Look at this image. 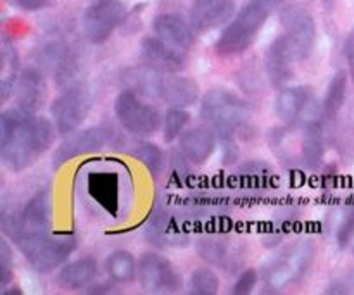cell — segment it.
<instances>
[{
	"mask_svg": "<svg viewBox=\"0 0 354 295\" xmlns=\"http://www.w3.org/2000/svg\"><path fill=\"white\" fill-rule=\"evenodd\" d=\"M10 50H7V44H3V52H2V93L3 100L9 97L10 90L14 88V75H16V55L9 54Z\"/></svg>",
	"mask_w": 354,
	"mask_h": 295,
	"instance_id": "f546056e",
	"label": "cell"
},
{
	"mask_svg": "<svg viewBox=\"0 0 354 295\" xmlns=\"http://www.w3.org/2000/svg\"><path fill=\"white\" fill-rule=\"evenodd\" d=\"M280 23L296 48L297 59L303 61V59L310 57L315 38H317V28H315V19L310 10L301 3L287 6L280 14Z\"/></svg>",
	"mask_w": 354,
	"mask_h": 295,
	"instance_id": "52a82bcc",
	"label": "cell"
},
{
	"mask_svg": "<svg viewBox=\"0 0 354 295\" xmlns=\"http://www.w3.org/2000/svg\"><path fill=\"white\" fill-rule=\"evenodd\" d=\"M311 100V90L308 86H290L282 90L275 99V114L280 121L292 124L303 116Z\"/></svg>",
	"mask_w": 354,
	"mask_h": 295,
	"instance_id": "d6986e66",
	"label": "cell"
},
{
	"mask_svg": "<svg viewBox=\"0 0 354 295\" xmlns=\"http://www.w3.org/2000/svg\"><path fill=\"white\" fill-rule=\"evenodd\" d=\"M190 121V114L185 109L171 107L166 113L165 121H162V133H165V142H173L175 138L182 137L185 126Z\"/></svg>",
	"mask_w": 354,
	"mask_h": 295,
	"instance_id": "4316f807",
	"label": "cell"
},
{
	"mask_svg": "<svg viewBox=\"0 0 354 295\" xmlns=\"http://www.w3.org/2000/svg\"><path fill=\"white\" fill-rule=\"evenodd\" d=\"M57 128L45 117H35L21 109L0 116V155L10 171H23L33 164L54 142Z\"/></svg>",
	"mask_w": 354,
	"mask_h": 295,
	"instance_id": "6da1fadb",
	"label": "cell"
},
{
	"mask_svg": "<svg viewBox=\"0 0 354 295\" xmlns=\"http://www.w3.org/2000/svg\"><path fill=\"white\" fill-rule=\"evenodd\" d=\"M258 283V273L254 269H248V272L242 273L237 278V282L234 283V289H232V294L234 295H248L252 292V289Z\"/></svg>",
	"mask_w": 354,
	"mask_h": 295,
	"instance_id": "4dcf8cb0",
	"label": "cell"
},
{
	"mask_svg": "<svg viewBox=\"0 0 354 295\" xmlns=\"http://www.w3.org/2000/svg\"><path fill=\"white\" fill-rule=\"evenodd\" d=\"M12 268H10V249L6 242L0 244V287H6L12 278Z\"/></svg>",
	"mask_w": 354,
	"mask_h": 295,
	"instance_id": "1f68e13d",
	"label": "cell"
},
{
	"mask_svg": "<svg viewBox=\"0 0 354 295\" xmlns=\"http://www.w3.org/2000/svg\"><path fill=\"white\" fill-rule=\"evenodd\" d=\"M109 130L102 126L86 128L83 131H73L69 137L62 142L54 154V162L57 166L71 161V159L80 158V155L92 154V152L100 151L104 145L109 142Z\"/></svg>",
	"mask_w": 354,
	"mask_h": 295,
	"instance_id": "30bf717a",
	"label": "cell"
},
{
	"mask_svg": "<svg viewBox=\"0 0 354 295\" xmlns=\"http://www.w3.org/2000/svg\"><path fill=\"white\" fill-rule=\"evenodd\" d=\"M199 85L190 78L169 76V78H161L159 82L158 95L169 107L185 109V107L194 106L199 100Z\"/></svg>",
	"mask_w": 354,
	"mask_h": 295,
	"instance_id": "2e32d148",
	"label": "cell"
},
{
	"mask_svg": "<svg viewBox=\"0 0 354 295\" xmlns=\"http://www.w3.org/2000/svg\"><path fill=\"white\" fill-rule=\"evenodd\" d=\"M97 276V265L92 259H80V261L69 263L59 272V285L62 289L76 290L83 289Z\"/></svg>",
	"mask_w": 354,
	"mask_h": 295,
	"instance_id": "603a6c76",
	"label": "cell"
},
{
	"mask_svg": "<svg viewBox=\"0 0 354 295\" xmlns=\"http://www.w3.org/2000/svg\"><path fill=\"white\" fill-rule=\"evenodd\" d=\"M325 142L324 128L320 123H310L306 126V135L303 140V158L310 168H318L324 161Z\"/></svg>",
	"mask_w": 354,
	"mask_h": 295,
	"instance_id": "d4e9b609",
	"label": "cell"
},
{
	"mask_svg": "<svg viewBox=\"0 0 354 295\" xmlns=\"http://www.w3.org/2000/svg\"><path fill=\"white\" fill-rule=\"evenodd\" d=\"M133 155L149 169L152 176H159L162 166H165V154H162L158 145L138 144L135 147Z\"/></svg>",
	"mask_w": 354,
	"mask_h": 295,
	"instance_id": "83f0119b",
	"label": "cell"
},
{
	"mask_svg": "<svg viewBox=\"0 0 354 295\" xmlns=\"http://www.w3.org/2000/svg\"><path fill=\"white\" fill-rule=\"evenodd\" d=\"M354 238V211L344 218V221L341 223L337 230V244L341 247H348Z\"/></svg>",
	"mask_w": 354,
	"mask_h": 295,
	"instance_id": "d6a6232c",
	"label": "cell"
},
{
	"mask_svg": "<svg viewBox=\"0 0 354 295\" xmlns=\"http://www.w3.org/2000/svg\"><path fill=\"white\" fill-rule=\"evenodd\" d=\"M45 95H47V88H45L44 78L33 69L24 71L17 85V109L26 114H35L44 104Z\"/></svg>",
	"mask_w": 354,
	"mask_h": 295,
	"instance_id": "44dd1931",
	"label": "cell"
},
{
	"mask_svg": "<svg viewBox=\"0 0 354 295\" xmlns=\"http://www.w3.org/2000/svg\"><path fill=\"white\" fill-rule=\"evenodd\" d=\"M138 280L145 292H176L182 287V275L178 269L158 254L142 256L138 263Z\"/></svg>",
	"mask_w": 354,
	"mask_h": 295,
	"instance_id": "ba28073f",
	"label": "cell"
},
{
	"mask_svg": "<svg viewBox=\"0 0 354 295\" xmlns=\"http://www.w3.org/2000/svg\"><path fill=\"white\" fill-rule=\"evenodd\" d=\"M88 193L100 207L114 216L120 206V182L114 173H93L88 176Z\"/></svg>",
	"mask_w": 354,
	"mask_h": 295,
	"instance_id": "ffe728a7",
	"label": "cell"
},
{
	"mask_svg": "<svg viewBox=\"0 0 354 295\" xmlns=\"http://www.w3.org/2000/svg\"><path fill=\"white\" fill-rule=\"evenodd\" d=\"M344 57H346V62H348L349 76L354 79V30L348 35V38H346Z\"/></svg>",
	"mask_w": 354,
	"mask_h": 295,
	"instance_id": "836d02e7",
	"label": "cell"
},
{
	"mask_svg": "<svg viewBox=\"0 0 354 295\" xmlns=\"http://www.w3.org/2000/svg\"><path fill=\"white\" fill-rule=\"evenodd\" d=\"M311 254H313V252L308 254L306 245H301L299 249H294L283 261L275 263L273 269L268 273L270 285H273L275 289L277 287L282 289L283 285L292 283L294 280L299 278V276L306 272L308 266H310Z\"/></svg>",
	"mask_w": 354,
	"mask_h": 295,
	"instance_id": "ac0fdd59",
	"label": "cell"
},
{
	"mask_svg": "<svg viewBox=\"0 0 354 295\" xmlns=\"http://www.w3.org/2000/svg\"><path fill=\"white\" fill-rule=\"evenodd\" d=\"M211 128H192L180 137V151L194 164H203L216 149V137Z\"/></svg>",
	"mask_w": 354,
	"mask_h": 295,
	"instance_id": "e0dca14e",
	"label": "cell"
},
{
	"mask_svg": "<svg viewBox=\"0 0 354 295\" xmlns=\"http://www.w3.org/2000/svg\"><path fill=\"white\" fill-rule=\"evenodd\" d=\"M234 12V0H194L190 23L194 30L207 31L225 23Z\"/></svg>",
	"mask_w": 354,
	"mask_h": 295,
	"instance_id": "9a60e30c",
	"label": "cell"
},
{
	"mask_svg": "<svg viewBox=\"0 0 354 295\" xmlns=\"http://www.w3.org/2000/svg\"><path fill=\"white\" fill-rule=\"evenodd\" d=\"M124 17L120 0H97L83 14V31L92 44L100 45L111 38Z\"/></svg>",
	"mask_w": 354,
	"mask_h": 295,
	"instance_id": "8992f818",
	"label": "cell"
},
{
	"mask_svg": "<svg viewBox=\"0 0 354 295\" xmlns=\"http://www.w3.org/2000/svg\"><path fill=\"white\" fill-rule=\"evenodd\" d=\"M106 272L114 282L130 283L137 276V261L127 251H116L107 258Z\"/></svg>",
	"mask_w": 354,
	"mask_h": 295,
	"instance_id": "cb8c5ba5",
	"label": "cell"
},
{
	"mask_svg": "<svg viewBox=\"0 0 354 295\" xmlns=\"http://www.w3.org/2000/svg\"><path fill=\"white\" fill-rule=\"evenodd\" d=\"M50 227V199L45 192L37 193L24 207L19 221L12 227V238L48 231Z\"/></svg>",
	"mask_w": 354,
	"mask_h": 295,
	"instance_id": "5bb4252c",
	"label": "cell"
},
{
	"mask_svg": "<svg viewBox=\"0 0 354 295\" xmlns=\"http://www.w3.org/2000/svg\"><path fill=\"white\" fill-rule=\"evenodd\" d=\"M156 37L161 38L166 45L185 54L194 45V26L187 23L180 14H159L154 19Z\"/></svg>",
	"mask_w": 354,
	"mask_h": 295,
	"instance_id": "7c38bea8",
	"label": "cell"
},
{
	"mask_svg": "<svg viewBox=\"0 0 354 295\" xmlns=\"http://www.w3.org/2000/svg\"><path fill=\"white\" fill-rule=\"evenodd\" d=\"M52 117L61 135H69L80 128L90 111V99L82 90H71L54 100Z\"/></svg>",
	"mask_w": 354,
	"mask_h": 295,
	"instance_id": "9c48e42d",
	"label": "cell"
},
{
	"mask_svg": "<svg viewBox=\"0 0 354 295\" xmlns=\"http://www.w3.org/2000/svg\"><path fill=\"white\" fill-rule=\"evenodd\" d=\"M294 61H299L292 41L287 35L272 41L266 54V73L273 86H282L292 76Z\"/></svg>",
	"mask_w": 354,
	"mask_h": 295,
	"instance_id": "8fae6325",
	"label": "cell"
},
{
	"mask_svg": "<svg viewBox=\"0 0 354 295\" xmlns=\"http://www.w3.org/2000/svg\"><path fill=\"white\" fill-rule=\"evenodd\" d=\"M26 261L38 273H50L61 266L76 247L73 237H52L48 231L33 235H21L14 238Z\"/></svg>",
	"mask_w": 354,
	"mask_h": 295,
	"instance_id": "277c9868",
	"label": "cell"
},
{
	"mask_svg": "<svg viewBox=\"0 0 354 295\" xmlns=\"http://www.w3.org/2000/svg\"><path fill=\"white\" fill-rule=\"evenodd\" d=\"M9 3H12L14 7H19L23 10H38L44 9L48 3V0H7Z\"/></svg>",
	"mask_w": 354,
	"mask_h": 295,
	"instance_id": "e575fe53",
	"label": "cell"
},
{
	"mask_svg": "<svg viewBox=\"0 0 354 295\" xmlns=\"http://www.w3.org/2000/svg\"><path fill=\"white\" fill-rule=\"evenodd\" d=\"M201 116L211 130L223 138L232 137L249 116L248 106L241 97L225 88H214L204 95Z\"/></svg>",
	"mask_w": 354,
	"mask_h": 295,
	"instance_id": "3957f363",
	"label": "cell"
},
{
	"mask_svg": "<svg viewBox=\"0 0 354 295\" xmlns=\"http://www.w3.org/2000/svg\"><path fill=\"white\" fill-rule=\"evenodd\" d=\"M114 113L121 126L138 137H149L156 133L161 124V116L158 111L142 102L140 97L130 90H124L118 95L114 102Z\"/></svg>",
	"mask_w": 354,
	"mask_h": 295,
	"instance_id": "5b68a950",
	"label": "cell"
},
{
	"mask_svg": "<svg viewBox=\"0 0 354 295\" xmlns=\"http://www.w3.org/2000/svg\"><path fill=\"white\" fill-rule=\"evenodd\" d=\"M142 57L149 68L162 73V75L178 73L185 66V57H183L182 52L166 45L158 37H147L142 41Z\"/></svg>",
	"mask_w": 354,
	"mask_h": 295,
	"instance_id": "4fadbf2b",
	"label": "cell"
},
{
	"mask_svg": "<svg viewBox=\"0 0 354 295\" xmlns=\"http://www.w3.org/2000/svg\"><path fill=\"white\" fill-rule=\"evenodd\" d=\"M270 2L252 0L237 14L234 21L221 31L214 50L221 57H232L248 50L268 19Z\"/></svg>",
	"mask_w": 354,
	"mask_h": 295,
	"instance_id": "7a4b0ae2",
	"label": "cell"
},
{
	"mask_svg": "<svg viewBox=\"0 0 354 295\" xmlns=\"http://www.w3.org/2000/svg\"><path fill=\"white\" fill-rule=\"evenodd\" d=\"M149 240L154 242L158 247H178L189 240L185 231L180 228V225L171 216H156L149 227Z\"/></svg>",
	"mask_w": 354,
	"mask_h": 295,
	"instance_id": "7402d4cb",
	"label": "cell"
},
{
	"mask_svg": "<svg viewBox=\"0 0 354 295\" xmlns=\"http://www.w3.org/2000/svg\"><path fill=\"white\" fill-rule=\"evenodd\" d=\"M346 92H348V73L337 71L330 79L325 95V114L328 117H335L346 102Z\"/></svg>",
	"mask_w": 354,
	"mask_h": 295,
	"instance_id": "484cf974",
	"label": "cell"
},
{
	"mask_svg": "<svg viewBox=\"0 0 354 295\" xmlns=\"http://www.w3.org/2000/svg\"><path fill=\"white\" fill-rule=\"evenodd\" d=\"M220 287V280L211 269H196L190 276V292L196 295H214Z\"/></svg>",
	"mask_w": 354,
	"mask_h": 295,
	"instance_id": "f1b7e54d",
	"label": "cell"
},
{
	"mask_svg": "<svg viewBox=\"0 0 354 295\" xmlns=\"http://www.w3.org/2000/svg\"><path fill=\"white\" fill-rule=\"evenodd\" d=\"M266 2H270V3H277V2H282V0H266Z\"/></svg>",
	"mask_w": 354,
	"mask_h": 295,
	"instance_id": "d590c367",
	"label": "cell"
}]
</instances>
